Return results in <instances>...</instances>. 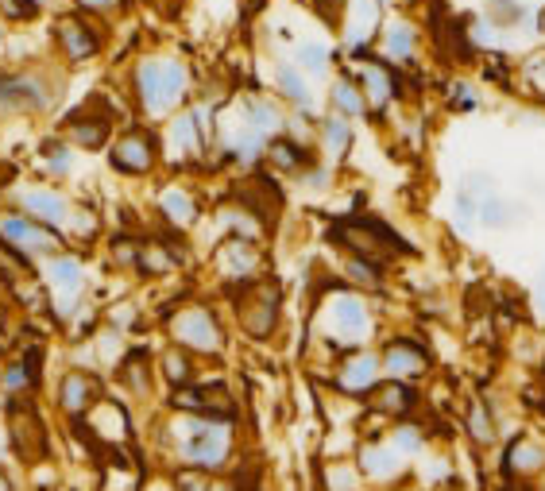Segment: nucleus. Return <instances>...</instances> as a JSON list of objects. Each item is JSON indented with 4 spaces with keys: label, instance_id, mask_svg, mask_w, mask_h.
I'll return each mask as SVG.
<instances>
[{
    "label": "nucleus",
    "instance_id": "obj_17",
    "mask_svg": "<svg viewBox=\"0 0 545 491\" xmlns=\"http://www.w3.org/2000/svg\"><path fill=\"white\" fill-rule=\"evenodd\" d=\"M213 144V124H209V109L205 105H190L178 109L167 124V151L174 159H201Z\"/></svg>",
    "mask_w": 545,
    "mask_h": 491
},
{
    "label": "nucleus",
    "instance_id": "obj_55",
    "mask_svg": "<svg viewBox=\"0 0 545 491\" xmlns=\"http://www.w3.org/2000/svg\"><path fill=\"white\" fill-rule=\"evenodd\" d=\"M534 35H538V39L545 43V0L538 4V8H534Z\"/></svg>",
    "mask_w": 545,
    "mask_h": 491
},
{
    "label": "nucleus",
    "instance_id": "obj_48",
    "mask_svg": "<svg viewBox=\"0 0 545 491\" xmlns=\"http://www.w3.org/2000/svg\"><path fill=\"white\" fill-rule=\"evenodd\" d=\"M140 244H144V240H136V236H113L116 267H132V271H136V263H140Z\"/></svg>",
    "mask_w": 545,
    "mask_h": 491
},
{
    "label": "nucleus",
    "instance_id": "obj_52",
    "mask_svg": "<svg viewBox=\"0 0 545 491\" xmlns=\"http://www.w3.org/2000/svg\"><path fill=\"white\" fill-rule=\"evenodd\" d=\"M418 310H422V314H426V318H433V321H441V318H449V302H445V298H441V294H426V298H422V302H418Z\"/></svg>",
    "mask_w": 545,
    "mask_h": 491
},
{
    "label": "nucleus",
    "instance_id": "obj_8",
    "mask_svg": "<svg viewBox=\"0 0 545 491\" xmlns=\"http://www.w3.org/2000/svg\"><path fill=\"white\" fill-rule=\"evenodd\" d=\"M379 356H383V376L406 379V383H426L437 368L433 345L410 329H387L379 337Z\"/></svg>",
    "mask_w": 545,
    "mask_h": 491
},
{
    "label": "nucleus",
    "instance_id": "obj_29",
    "mask_svg": "<svg viewBox=\"0 0 545 491\" xmlns=\"http://www.w3.org/2000/svg\"><path fill=\"white\" fill-rule=\"evenodd\" d=\"M8 418H12V449L24 457V461H39L47 453V426L43 418L35 414V406L16 403L8 406Z\"/></svg>",
    "mask_w": 545,
    "mask_h": 491
},
{
    "label": "nucleus",
    "instance_id": "obj_42",
    "mask_svg": "<svg viewBox=\"0 0 545 491\" xmlns=\"http://www.w3.org/2000/svg\"><path fill=\"white\" fill-rule=\"evenodd\" d=\"M24 209H28V217L43 221V225H55V229L70 217V202L62 194H55V190H28L24 194Z\"/></svg>",
    "mask_w": 545,
    "mask_h": 491
},
{
    "label": "nucleus",
    "instance_id": "obj_43",
    "mask_svg": "<svg viewBox=\"0 0 545 491\" xmlns=\"http://www.w3.org/2000/svg\"><path fill=\"white\" fill-rule=\"evenodd\" d=\"M333 47L321 39H302L294 43V62L310 74V78H333Z\"/></svg>",
    "mask_w": 545,
    "mask_h": 491
},
{
    "label": "nucleus",
    "instance_id": "obj_9",
    "mask_svg": "<svg viewBox=\"0 0 545 491\" xmlns=\"http://www.w3.org/2000/svg\"><path fill=\"white\" fill-rule=\"evenodd\" d=\"M379 379H383L379 345H360L333 356L329 383H333V391H337L341 399H348V403H364L375 387H379Z\"/></svg>",
    "mask_w": 545,
    "mask_h": 491
},
{
    "label": "nucleus",
    "instance_id": "obj_10",
    "mask_svg": "<svg viewBox=\"0 0 545 491\" xmlns=\"http://www.w3.org/2000/svg\"><path fill=\"white\" fill-rule=\"evenodd\" d=\"M391 8L383 0H348L345 16H341V55L352 62H364L375 55V43H379V31L387 24Z\"/></svg>",
    "mask_w": 545,
    "mask_h": 491
},
{
    "label": "nucleus",
    "instance_id": "obj_3",
    "mask_svg": "<svg viewBox=\"0 0 545 491\" xmlns=\"http://www.w3.org/2000/svg\"><path fill=\"white\" fill-rule=\"evenodd\" d=\"M132 97L147 120L174 116L190 97V66L167 55L140 58L132 70Z\"/></svg>",
    "mask_w": 545,
    "mask_h": 491
},
{
    "label": "nucleus",
    "instance_id": "obj_2",
    "mask_svg": "<svg viewBox=\"0 0 545 491\" xmlns=\"http://www.w3.org/2000/svg\"><path fill=\"white\" fill-rule=\"evenodd\" d=\"M325 244L337 248L341 256H368V260L399 267L406 260H418L422 248L387 217L379 213H345L325 225Z\"/></svg>",
    "mask_w": 545,
    "mask_h": 491
},
{
    "label": "nucleus",
    "instance_id": "obj_24",
    "mask_svg": "<svg viewBox=\"0 0 545 491\" xmlns=\"http://www.w3.org/2000/svg\"><path fill=\"white\" fill-rule=\"evenodd\" d=\"M530 221H534V202L522 198V194L495 190V194L484 198V205H480V229L484 232H515V229H526Z\"/></svg>",
    "mask_w": 545,
    "mask_h": 491
},
{
    "label": "nucleus",
    "instance_id": "obj_27",
    "mask_svg": "<svg viewBox=\"0 0 545 491\" xmlns=\"http://www.w3.org/2000/svg\"><path fill=\"white\" fill-rule=\"evenodd\" d=\"M66 144L82 147V151H101L113 144V113L101 105H86L66 120Z\"/></svg>",
    "mask_w": 545,
    "mask_h": 491
},
{
    "label": "nucleus",
    "instance_id": "obj_11",
    "mask_svg": "<svg viewBox=\"0 0 545 491\" xmlns=\"http://www.w3.org/2000/svg\"><path fill=\"white\" fill-rule=\"evenodd\" d=\"M426 28L418 24V16H410L406 8H391L387 24L379 31V43H375V55L395 62L399 70H418L422 66V55H426Z\"/></svg>",
    "mask_w": 545,
    "mask_h": 491
},
{
    "label": "nucleus",
    "instance_id": "obj_21",
    "mask_svg": "<svg viewBox=\"0 0 545 491\" xmlns=\"http://www.w3.org/2000/svg\"><path fill=\"white\" fill-rule=\"evenodd\" d=\"M55 43H58V51L70 58V62H89V58H97L101 51H105V35H101V28H93L82 12H66V16H58Z\"/></svg>",
    "mask_w": 545,
    "mask_h": 491
},
{
    "label": "nucleus",
    "instance_id": "obj_1",
    "mask_svg": "<svg viewBox=\"0 0 545 491\" xmlns=\"http://www.w3.org/2000/svg\"><path fill=\"white\" fill-rule=\"evenodd\" d=\"M314 329L317 341L329 348V356L348 352L360 345H379V337L387 333L379 325V310H375L372 294L352 290L345 279H333L321 290L314 306Z\"/></svg>",
    "mask_w": 545,
    "mask_h": 491
},
{
    "label": "nucleus",
    "instance_id": "obj_34",
    "mask_svg": "<svg viewBox=\"0 0 545 491\" xmlns=\"http://www.w3.org/2000/svg\"><path fill=\"white\" fill-rule=\"evenodd\" d=\"M480 12L499 35H518L522 28L534 31V4L530 0H480Z\"/></svg>",
    "mask_w": 545,
    "mask_h": 491
},
{
    "label": "nucleus",
    "instance_id": "obj_38",
    "mask_svg": "<svg viewBox=\"0 0 545 491\" xmlns=\"http://www.w3.org/2000/svg\"><path fill=\"white\" fill-rule=\"evenodd\" d=\"M484 86L472 78V74H453L449 82H445V89H441V105L449 109L453 116H472L484 109Z\"/></svg>",
    "mask_w": 545,
    "mask_h": 491
},
{
    "label": "nucleus",
    "instance_id": "obj_53",
    "mask_svg": "<svg viewBox=\"0 0 545 491\" xmlns=\"http://www.w3.org/2000/svg\"><path fill=\"white\" fill-rule=\"evenodd\" d=\"M0 8H4V12L12 16V20H31V16L39 12V8L31 4V0H0Z\"/></svg>",
    "mask_w": 545,
    "mask_h": 491
},
{
    "label": "nucleus",
    "instance_id": "obj_56",
    "mask_svg": "<svg viewBox=\"0 0 545 491\" xmlns=\"http://www.w3.org/2000/svg\"><path fill=\"white\" fill-rule=\"evenodd\" d=\"M383 491H422L414 480H406V484H395V488H383Z\"/></svg>",
    "mask_w": 545,
    "mask_h": 491
},
{
    "label": "nucleus",
    "instance_id": "obj_54",
    "mask_svg": "<svg viewBox=\"0 0 545 491\" xmlns=\"http://www.w3.org/2000/svg\"><path fill=\"white\" fill-rule=\"evenodd\" d=\"M128 0H78L82 12H93V16H105V12H120Z\"/></svg>",
    "mask_w": 545,
    "mask_h": 491
},
{
    "label": "nucleus",
    "instance_id": "obj_6",
    "mask_svg": "<svg viewBox=\"0 0 545 491\" xmlns=\"http://www.w3.org/2000/svg\"><path fill=\"white\" fill-rule=\"evenodd\" d=\"M352 70H356L360 86L368 93L375 124H387V120H395L406 109V101H410V74L399 70L395 62L372 55L364 58V62H352Z\"/></svg>",
    "mask_w": 545,
    "mask_h": 491
},
{
    "label": "nucleus",
    "instance_id": "obj_7",
    "mask_svg": "<svg viewBox=\"0 0 545 491\" xmlns=\"http://www.w3.org/2000/svg\"><path fill=\"white\" fill-rule=\"evenodd\" d=\"M167 337L174 345L190 348L194 356H221L229 345V333H225V321L217 318L213 306L205 302H186L167 314Z\"/></svg>",
    "mask_w": 545,
    "mask_h": 491
},
{
    "label": "nucleus",
    "instance_id": "obj_18",
    "mask_svg": "<svg viewBox=\"0 0 545 491\" xmlns=\"http://www.w3.org/2000/svg\"><path fill=\"white\" fill-rule=\"evenodd\" d=\"M422 406H426L422 383H406V379H391V376L379 379V387L364 399V410L375 414V418H383L387 426L399 422V418H418Z\"/></svg>",
    "mask_w": 545,
    "mask_h": 491
},
{
    "label": "nucleus",
    "instance_id": "obj_25",
    "mask_svg": "<svg viewBox=\"0 0 545 491\" xmlns=\"http://www.w3.org/2000/svg\"><path fill=\"white\" fill-rule=\"evenodd\" d=\"M325 109H329V113L348 116V120H356V124L372 120L368 93H364V86H360V78H356V70H352V66H341V70L329 78V89H325Z\"/></svg>",
    "mask_w": 545,
    "mask_h": 491
},
{
    "label": "nucleus",
    "instance_id": "obj_12",
    "mask_svg": "<svg viewBox=\"0 0 545 491\" xmlns=\"http://www.w3.org/2000/svg\"><path fill=\"white\" fill-rule=\"evenodd\" d=\"M352 461L360 468V476L368 480V488H395V484H406V480H414V461H406L399 449L383 437H364V441H356V453H352Z\"/></svg>",
    "mask_w": 545,
    "mask_h": 491
},
{
    "label": "nucleus",
    "instance_id": "obj_16",
    "mask_svg": "<svg viewBox=\"0 0 545 491\" xmlns=\"http://www.w3.org/2000/svg\"><path fill=\"white\" fill-rule=\"evenodd\" d=\"M499 472L515 484H534L545 476V441L530 430L503 437L499 445Z\"/></svg>",
    "mask_w": 545,
    "mask_h": 491
},
{
    "label": "nucleus",
    "instance_id": "obj_30",
    "mask_svg": "<svg viewBox=\"0 0 545 491\" xmlns=\"http://www.w3.org/2000/svg\"><path fill=\"white\" fill-rule=\"evenodd\" d=\"M337 275H341L352 290L372 294V298H383V294L391 290V263L368 260V256H341Z\"/></svg>",
    "mask_w": 545,
    "mask_h": 491
},
{
    "label": "nucleus",
    "instance_id": "obj_5",
    "mask_svg": "<svg viewBox=\"0 0 545 491\" xmlns=\"http://www.w3.org/2000/svg\"><path fill=\"white\" fill-rule=\"evenodd\" d=\"M232 422H213V418H194V414H182V426H178V457L190 468L201 472H221L232 461Z\"/></svg>",
    "mask_w": 545,
    "mask_h": 491
},
{
    "label": "nucleus",
    "instance_id": "obj_37",
    "mask_svg": "<svg viewBox=\"0 0 545 491\" xmlns=\"http://www.w3.org/2000/svg\"><path fill=\"white\" fill-rule=\"evenodd\" d=\"M116 379H120V387H124L132 399H151V391H155V368H151V356H147L144 348L124 352V356H120V364H116Z\"/></svg>",
    "mask_w": 545,
    "mask_h": 491
},
{
    "label": "nucleus",
    "instance_id": "obj_4",
    "mask_svg": "<svg viewBox=\"0 0 545 491\" xmlns=\"http://www.w3.org/2000/svg\"><path fill=\"white\" fill-rule=\"evenodd\" d=\"M232 298V318L240 325V333L248 341H271L279 333V321H283V287L267 275H259L252 283H240L229 290Z\"/></svg>",
    "mask_w": 545,
    "mask_h": 491
},
{
    "label": "nucleus",
    "instance_id": "obj_13",
    "mask_svg": "<svg viewBox=\"0 0 545 491\" xmlns=\"http://www.w3.org/2000/svg\"><path fill=\"white\" fill-rule=\"evenodd\" d=\"M167 406L174 414H194V418H213V422H236V414H240L229 383H221V379H198L186 387H171Z\"/></svg>",
    "mask_w": 545,
    "mask_h": 491
},
{
    "label": "nucleus",
    "instance_id": "obj_58",
    "mask_svg": "<svg viewBox=\"0 0 545 491\" xmlns=\"http://www.w3.org/2000/svg\"><path fill=\"white\" fill-rule=\"evenodd\" d=\"M0 39H4V28H0Z\"/></svg>",
    "mask_w": 545,
    "mask_h": 491
},
{
    "label": "nucleus",
    "instance_id": "obj_15",
    "mask_svg": "<svg viewBox=\"0 0 545 491\" xmlns=\"http://www.w3.org/2000/svg\"><path fill=\"white\" fill-rule=\"evenodd\" d=\"M495 190H503V182H499V174L484 171V167H468V171L460 174L457 190H453V229L460 236L480 232V205Z\"/></svg>",
    "mask_w": 545,
    "mask_h": 491
},
{
    "label": "nucleus",
    "instance_id": "obj_57",
    "mask_svg": "<svg viewBox=\"0 0 545 491\" xmlns=\"http://www.w3.org/2000/svg\"><path fill=\"white\" fill-rule=\"evenodd\" d=\"M383 4H387V8H395V4H402V0H383Z\"/></svg>",
    "mask_w": 545,
    "mask_h": 491
},
{
    "label": "nucleus",
    "instance_id": "obj_32",
    "mask_svg": "<svg viewBox=\"0 0 545 491\" xmlns=\"http://www.w3.org/2000/svg\"><path fill=\"white\" fill-rule=\"evenodd\" d=\"M275 97L290 105V109H302V113H314V89H310V74L290 58V62H275Z\"/></svg>",
    "mask_w": 545,
    "mask_h": 491
},
{
    "label": "nucleus",
    "instance_id": "obj_19",
    "mask_svg": "<svg viewBox=\"0 0 545 491\" xmlns=\"http://www.w3.org/2000/svg\"><path fill=\"white\" fill-rule=\"evenodd\" d=\"M460 430L468 437V445L476 453H488V449H499L503 445V418H499V406L488 391H476L464 399V410H460Z\"/></svg>",
    "mask_w": 545,
    "mask_h": 491
},
{
    "label": "nucleus",
    "instance_id": "obj_46",
    "mask_svg": "<svg viewBox=\"0 0 545 491\" xmlns=\"http://www.w3.org/2000/svg\"><path fill=\"white\" fill-rule=\"evenodd\" d=\"M368 480L360 476L356 461H329L321 468V491H364Z\"/></svg>",
    "mask_w": 545,
    "mask_h": 491
},
{
    "label": "nucleus",
    "instance_id": "obj_22",
    "mask_svg": "<svg viewBox=\"0 0 545 491\" xmlns=\"http://www.w3.org/2000/svg\"><path fill=\"white\" fill-rule=\"evenodd\" d=\"M314 151L329 163V167H345L356 151V120H348L341 113H329L317 120V136H314Z\"/></svg>",
    "mask_w": 545,
    "mask_h": 491
},
{
    "label": "nucleus",
    "instance_id": "obj_44",
    "mask_svg": "<svg viewBox=\"0 0 545 491\" xmlns=\"http://www.w3.org/2000/svg\"><path fill=\"white\" fill-rule=\"evenodd\" d=\"M515 66H518V89H526L534 101L545 105V43H538L534 51H526Z\"/></svg>",
    "mask_w": 545,
    "mask_h": 491
},
{
    "label": "nucleus",
    "instance_id": "obj_23",
    "mask_svg": "<svg viewBox=\"0 0 545 491\" xmlns=\"http://www.w3.org/2000/svg\"><path fill=\"white\" fill-rule=\"evenodd\" d=\"M217 267H221V279L225 287H240V283H252L263 271V252H259V240H244V236H229L221 248H217Z\"/></svg>",
    "mask_w": 545,
    "mask_h": 491
},
{
    "label": "nucleus",
    "instance_id": "obj_60",
    "mask_svg": "<svg viewBox=\"0 0 545 491\" xmlns=\"http://www.w3.org/2000/svg\"><path fill=\"white\" fill-rule=\"evenodd\" d=\"M445 491H453V488H445Z\"/></svg>",
    "mask_w": 545,
    "mask_h": 491
},
{
    "label": "nucleus",
    "instance_id": "obj_35",
    "mask_svg": "<svg viewBox=\"0 0 545 491\" xmlns=\"http://www.w3.org/2000/svg\"><path fill=\"white\" fill-rule=\"evenodd\" d=\"M387 441L399 449L406 461H418V457H426L433 449V434H430V422L418 414V418H399V422H391L387 430Z\"/></svg>",
    "mask_w": 545,
    "mask_h": 491
},
{
    "label": "nucleus",
    "instance_id": "obj_28",
    "mask_svg": "<svg viewBox=\"0 0 545 491\" xmlns=\"http://www.w3.org/2000/svg\"><path fill=\"white\" fill-rule=\"evenodd\" d=\"M314 159H317L314 144H302V140H294L290 132L271 136L267 147H263V163H267V171L287 174V178H298V174L306 171Z\"/></svg>",
    "mask_w": 545,
    "mask_h": 491
},
{
    "label": "nucleus",
    "instance_id": "obj_47",
    "mask_svg": "<svg viewBox=\"0 0 545 491\" xmlns=\"http://www.w3.org/2000/svg\"><path fill=\"white\" fill-rule=\"evenodd\" d=\"M333 182H337V167H329L321 155H317L306 171L298 174V186H302V190H310V194H325Z\"/></svg>",
    "mask_w": 545,
    "mask_h": 491
},
{
    "label": "nucleus",
    "instance_id": "obj_33",
    "mask_svg": "<svg viewBox=\"0 0 545 491\" xmlns=\"http://www.w3.org/2000/svg\"><path fill=\"white\" fill-rule=\"evenodd\" d=\"M159 217H163L174 232L194 229L201 217L198 194H194L190 186H163V190H159Z\"/></svg>",
    "mask_w": 545,
    "mask_h": 491
},
{
    "label": "nucleus",
    "instance_id": "obj_51",
    "mask_svg": "<svg viewBox=\"0 0 545 491\" xmlns=\"http://www.w3.org/2000/svg\"><path fill=\"white\" fill-rule=\"evenodd\" d=\"M530 310L538 321H545V263L534 271V283H530Z\"/></svg>",
    "mask_w": 545,
    "mask_h": 491
},
{
    "label": "nucleus",
    "instance_id": "obj_39",
    "mask_svg": "<svg viewBox=\"0 0 545 491\" xmlns=\"http://www.w3.org/2000/svg\"><path fill=\"white\" fill-rule=\"evenodd\" d=\"M159 379L167 387H186V383H198V356L182 345H167L159 352Z\"/></svg>",
    "mask_w": 545,
    "mask_h": 491
},
{
    "label": "nucleus",
    "instance_id": "obj_59",
    "mask_svg": "<svg viewBox=\"0 0 545 491\" xmlns=\"http://www.w3.org/2000/svg\"><path fill=\"white\" fill-rule=\"evenodd\" d=\"M0 449H4V441H0Z\"/></svg>",
    "mask_w": 545,
    "mask_h": 491
},
{
    "label": "nucleus",
    "instance_id": "obj_50",
    "mask_svg": "<svg viewBox=\"0 0 545 491\" xmlns=\"http://www.w3.org/2000/svg\"><path fill=\"white\" fill-rule=\"evenodd\" d=\"M310 4H314V12L325 20V24H329V28H333V31L341 28V16H345L348 0H310Z\"/></svg>",
    "mask_w": 545,
    "mask_h": 491
},
{
    "label": "nucleus",
    "instance_id": "obj_45",
    "mask_svg": "<svg viewBox=\"0 0 545 491\" xmlns=\"http://www.w3.org/2000/svg\"><path fill=\"white\" fill-rule=\"evenodd\" d=\"M51 283L55 290L66 298V302H74L82 287H86V271H82V260H74V256H62L58 252L55 260H51Z\"/></svg>",
    "mask_w": 545,
    "mask_h": 491
},
{
    "label": "nucleus",
    "instance_id": "obj_49",
    "mask_svg": "<svg viewBox=\"0 0 545 491\" xmlns=\"http://www.w3.org/2000/svg\"><path fill=\"white\" fill-rule=\"evenodd\" d=\"M174 491H213V480H209V472L182 464V472L174 476Z\"/></svg>",
    "mask_w": 545,
    "mask_h": 491
},
{
    "label": "nucleus",
    "instance_id": "obj_26",
    "mask_svg": "<svg viewBox=\"0 0 545 491\" xmlns=\"http://www.w3.org/2000/svg\"><path fill=\"white\" fill-rule=\"evenodd\" d=\"M51 86L39 74H4L0 78V109L8 113H43L51 105Z\"/></svg>",
    "mask_w": 545,
    "mask_h": 491
},
{
    "label": "nucleus",
    "instance_id": "obj_40",
    "mask_svg": "<svg viewBox=\"0 0 545 491\" xmlns=\"http://www.w3.org/2000/svg\"><path fill=\"white\" fill-rule=\"evenodd\" d=\"M414 484L426 491H445V488H457V468L453 461L445 457V453H426V457H418L414 461Z\"/></svg>",
    "mask_w": 545,
    "mask_h": 491
},
{
    "label": "nucleus",
    "instance_id": "obj_36",
    "mask_svg": "<svg viewBox=\"0 0 545 491\" xmlns=\"http://www.w3.org/2000/svg\"><path fill=\"white\" fill-rule=\"evenodd\" d=\"M240 116H244V124L248 128H256L259 136H279V132H287V109H283V101L279 97H244L240 101Z\"/></svg>",
    "mask_w": 545,
    "mask_h": 491
},
{
    "label": "nucleus",
    "instance_id": "obj_14",
    "mask_svg": "<svg viewBox=\"0 0 545 491\" xmlns=\"http://www.w3.org/2000/svg\"><path fill=\"white\" fill-rule=\"evenodd\" d=\"M109 167L124 178H147L159 167V136L144 124L124 128L109 144Z\"/></svg>",
    "mask_w": 545,
    "mask_h": 491
},
{
    "label": "nucleus",
    "instance_id": "obj_20",
    "mask_svg": "<svg viewBox=\"0 0 545 491\" xmlns=\"http://www.w3.org/2000/svg\"><path fill=\"white\" fill-rule=\"evenodd\" d=\"M0 240H8L12 248L28 252V256H58L62 252V236L55 225H43L35 217H0Z\"/></svg>",
    "mask_w": 545,
    "mask_h": 491
},
{
    "label": "nucleus",
    "instance_id": "obj_31",
    "mask_svg": "<svg viewBox=\"0 0 545 491\" xmlns=\"http://www.w3.org/2000/svg\"><path fill=\"white\" fill-rule=\"evenodd\" d=\"M101 403V379L89 376V372H66L62 383H58V406L74 418V422H82L89 418V410Z\"/></svg>",
    "mask_w": 545,
    "mask_h": 491
},
{
    "label": "nucleus",
    "instance_id": "obj_41",
    "mask_svg": "<svg viewBox=\"0 0 545 491\" xmlns=\"http://www.w3.org/2000/svg\"><path fill=\"white\" fill-rule=\"evenodd\" d=\"M178 267H182L178 248H167L163 240H144V244H140V263H136V271H140L144 279H163V275H171Z\"/></svg>",
    "mask_w": 545,
    "mask_h": 491
}]
</instances>
